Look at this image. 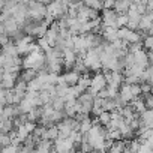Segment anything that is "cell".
Returning <instances> with one entry per match:
<instances>
[{"mask_svg":"<svg viewBox=\"0 0 153 153\" xmlns=\"http://www.w3.org/2000/svg\"><path fill=\"white\" fill-rule=\"evenodd\" d=\"M36 75H38V71H36V69L24 68V71H23V74H21V80H24V81H30V80L35 78Z\"/></svg>","mask_w":153,"mask_h":153,"instance_id":"4316f807","label":"cell"},{"mask_svg":"<svg viewBox=\"0 0 153 153\" xmlns=\"http://www.w3.org/2000/svg\"><path fill=\"white\" fill-rule=\"evenodd\" d=\"M98 17V11L92 9V8H87L83 5V8L78 11V14H76V18H78L80 21H89V20H93Z\"/></svg>","mask_w":153,"mask_h":153,"instance_id":"4fadbf2b","label":"cell"},{"mask_svg":"<svg viewBox=\"0 0 153 153\" xmlns=\"http://www.w3.org/2000/svg\"><path fill=\"white\" fill-rule=\"evenodd\" d=\"M57 137H59V129H57V126H54V125L45 126V132H44V138H45V140L54 141Z\"/></svg>","mask_w":153,"mask_h":153,"instance_id":"603a6c76","label":"cell"},{"mask_svg":"<svg viewBox=\"0 0 153 153\" xmlns=\"http://www.w3.org/2000/svg\"><path fill=\"white\" fill-rule=\"evenodd\" d=\"M38 44H39V47H41V50H42V51H48V50L51 48V45L48 44V41H47L44 36H42V38H39V42H38Z\"/></svg>","mask_w":153,"mask_h":153,"instance_id":"1f68e13d","label":"cell"},{"mask_svg":"<svg viewBox=\"0 0 153 153\" xmlns=\"http://www.w3.org/2000/svg\"><path fill=\"white\" fill-rule=\"evenodd\" d=\"M23 66L24 68H32V69H36L38 72L41 69H45L47 63H45V51L42 50H35V51H30L24 56L23 59Z\"/></svg>","mask_w":153,"mask_h":153,"instance_id":"6da1fadb","label":"cell"},{"mask_svg":"<svg viewBox=\"0 0 153 153\" xmlns=\"http://www.w3.org/2000/svg\"><path fill=\"white\" fill-rule=\"evenodd\" d=\"M132 2H135V0H132Z\"/></svg>","mask_w":153,"mask_h":153,"instance_id":"b9f144b4","label":"cell"},{"mask_svg":"<svg viewBox=\"0 0 153 153\" xmlns=\"http://www.w3.org/2000/svg\"><path fill=\"white\" fill-rule=\"evenodd\" d=\"M147 56H149V63H150V65H153V50H149Z\"/></svg>","mask_w":153,"mask_h":153,"instance_id":"d590c367","label":"cell"},{"mask_svg":"<svg viewBox=\"0 0 153 153\" xmlns=\"http://www.w3.org/2000/svg\"><path fill=\"white\" fill-rule=\"evenodd\" d=\"M146 9H147V12L153 11V0H149V2L146 3Z\"/></svg>","mask_w":153,"mask_h":153,"instance_id":"e575fe53","label":"cell"},{"mask_svg":"<svg viewBox=\"0 0 153 153\" xmlns=\"http://www.w3.org/2000/svg\"><path fill=\"white\" fill-rule=\"evenodd\" d=\"M80 75L81 74L76 72L75 69L74 71H68L63 75H59L57 84H60V86H75L76 83H78V80H80Z\"/></svg>","mask_w":153,"mask_h":153,"instance_id":"5b68a950","label":"cell"},{"mask_svg":"<svg viewBox=\"0 0 153 153\" xmlns=\"http://www.w3.org/2000/svg\"><path fill=\"white\" fill-rule=\"evenodd\" d=\"M51 105L54 107V110L63 111V108H65V98H62V96H54L53 101H51Z\"/></svg>","mask_w":153,"mask_h":153,"instance_id":"f1b7e54d","label":"cell"},{"mask_svg":"<svg viewBox=\"0 0 153 153\" xmlns=\"http://www.w3.org/2000/svg\"><path fill=\"white\" fill-rule=\"evenodd\" d=\"M68 12V5L63 3L62 0H53L47 5V15H45V21L50 24L53 23V20H57V18H62L65 17Z\"/></svg>","mask_w":153,"mask_h":153,"instance_id":"7a4b0ae2","label":"cell"},{"mask_svg":"<svg viewBox=\"0 0 153 153\" xmlns=\"http://www.w3.org/2000/svg\"><path fill=\"white\" fill-rule=\"evenodd\" d=\"M99 51H101V47L98 45L95 48L87 50L83 54V60H84V65L87 66V69L99 71L102 68V63H101V59H99Z\"/></svg>","mask_w":153,"mask_h":153,"instance_id":"277c9868","label":"cell"},{"mask_svg":"<svg viewBox=\"0 0 153 153\" xmlns=\"http://www.w3.org/2000/svg\"><path fill=\"white\" fill-rule=\"evenodd\" d=\"M114 3H116V0H104V9L114 8Z\"/></svg>","mask_w":153,"mask_h":153,"instance_id":"836d02e7","label":"cell"},{"mask_svg":"<svg viewBox=\"0 0 153 153\" xmlns=\"http://www.w3.org/2000/svg\"><path fill=\"white\" fill-rule=\"evenodd\" d=\"M131 5H132V0H116L113 9H114L117 14H126V12L129 11Z\"/></svg>","mask_w":153,"mask_h":153,"instance_id":"ac0fdd59","label":"cell"},{"mask_svg":"<svg viewBox=\"0 0 153 153\" xmlns=\"http://www.w3.org/2000/svg\"><path fill=\"white\" fill-rule=\"evenodd\" d=\"M17 75L18 74H14V72H3V78H2V86L3 89H14L15 84H17Z\"/></svg>","mask_w":153,"mask_h":153,"instance_id":"5bb4252c","label":"cell"},{"mask_svg":"<svg viewBox=\"0 0 153 153\" xmlns=\"http://www.w3.org/2000/svg\"><path fill=\"white\" fill-rule=\"evenodd\" d=\"M144 104H146V108H153V96L150 93L144 95Z\"/></svg>","mask_w":153,"mask_h":153,"instance_id":"d6a6232c","label":"cell"},{"mask_svg":"<svg viewBox=\"0 0 153 153\" xmlns=\"http://www.w3.org/2000/svg\"><path fill=\"white\" fill-rule=\"evenodd\" d=\"M134 54V57H135V63L137 65H140V66H143V68H147L149 66V56H147V53L144 51V48H141V50H138V51H135V53H132Z\"/></svg>","mask_w":153,"mask_h":153,"instance_id":"e0dca14e","label":"cell"},{"mask_svg":"<svg viewBox=\"0 0 153 153\" xmlns=\"http://www.w3.org/2000/svg\"><path fill=\"white\" fill-rule=\"evenodd\" d=\"M144 48L146 50H153V35H149L144 38V42H143Z\"/></svg>","mask_w":153,"mask_h":153,"instance_id":"4dcf8cb0","label":"cell"},{"mask_svg":"<svg viewBox=\"0 0 153 153\" xmlns=\"http://www.w3.org/2000/svg\"><path fill=\"white\" fill-rule=\"evenodd\" d=\"M44 89V83H42V80L39 78V76L36 75L33 80H30V81H27V90H32V92H41Z\"/></svg>","mask_w":153,"mask_h":153,"instance_id":"44dd1931","label":"cell"},{"mask_svg":"<svg viewBox=\"0 0 153 153\" xmlns=\"http://www.w3.org/2000/svg\"><path fill=\"white\" fill-rule=\"evenodd\" d=\"M38 2H41V3H44V5H48L50 2H53V0H38Z\"/></svg>","mask_w":153,"mask_h":153,"instance_id":"74e56055","label":"cell"},{"mask_svg":"<svg viewBox=\"0 0 153 153\" xmlns=\"http://www.w3.org/2000/svg\"><path fill=\"white\" fill-rule=\"evenodd\" d=\"M47 15V6L38 0H30L27 3V18L33 21H42Z\"/></svg>","mask_w":153,"mask_h":153,"instance_id":"3957f363","label":"cell"},{"mask_svg":"<svg viewBox=\"0 0 153 153\" xmlns=\"http://www.w3.org/2000/svg\"><path fill=\"white\" fill-rule=\"evenodd\" d=\"M83 3H84V6L92 8L95 11L104 9V0H83Z\"/></svg>","mask_w":153,"mask_h":153,"instance_id":"484cf974","label":"cell"},{"mask_svg":"<svg viewBox=\"0 0 153 153\" xmlns=\"http://www.w3.org/2000/svg\"><path fill=\"white\" fill-rule=\"evenodd\" d=\"M110 120H111V113L110 111H102L101 114H98V119H96V122L101 123L102 126H107L110 123Z\"/></svg>","mask_w":153,"mask_h":153,"instance_id":"83f0119b","label":"cell"},{"mask_svg":"<svg viewBox=\"0 0 153 153\" xmlns=\"http://www.w3.org/2000/svg\"><path fill=\"white\" fill-rule=\"evenodd\" d=\"M150 95L153 96V86H152V89H150Z\"/></svg>","mask_w":153,"mask_h":153,"instance_id":"ab89813d","label":"cell"},{"mask_svg":"<svg viewBox=\"0 0 153 153\" xmlns=\"http://www.w3.org/2000/svg\"><path fill=\"white\" fill-rule=\"evenodd\" d=\"M107 87V78H105V75L104 74H96L93 78L90 80V87H89V92H92L95 96L104 90Z\"/></svg>","mask_w":153,"mask_h":153,"instance_id":"ba28073f","label":"cell"},{"mask_svg":"<svg viewBox=\"0 0 153 153\" xmlns=\"http://www.w3.org/2000/svg\"><path fill=\"white\" fill-rule=\"evenodd\" d=\"M76 57L78 54L75 53L74 48H65L62 51V59H63V66L65 68H74L75 62H76Z\"/></svg>","mask_w":153,"mask_h":153,"instance_id":"30bf717a","label":"cell"},{"mask_svg":"<svg viewBox=\"0 0 153 153\" xmlns=\"http://www.w3.org/2000/svg\"><path fill=\"white\" fill-rule=\"evenodd\" d=\"M2 53H3L5 56H8V57H18V56H20V54H18V50H17V45H15V42H12V41H9L8 44L2 45Z\"/></svg>","mask_w":153,"mask_h":153,"instance_id":"d6986e66","label":"cell"},{"mask_svg":"<svg viewBox=\"0 0 153 153\" xmlns=\"http://www.w3.org/2000/svg\"><path fill=\"white\" fill-rule=\"evenodd\" d=\"M140 120H141V125L147 128H153V108H146L140 114Z\"/></svg>","mask_w":153,"mask_h":153,"instance_id":"2e32d148","label":"cell"},{"mask_svg":"<svg viewBox=\"0 0 153 153\" xmlns=\"http://www.w3.org/2000/svg\"><path fill=\"white\" fill-rule=\"evenodd\" d=\"M65 114L68 117H75L80 111V104L76 99H71V101H65V108H63Z\"/></svg>","mask_w":153,"mask_h":153,"instance_id":"7c38bea8","label":"cell"},{"mask_svg":"<svg viewBox=\"0 0 153 153\" xmlns=\"http://www.w3.org/2000/svg\"><path fill=\"white\" fill-rule=\"evenodd\" d=\"M102 26H110V27H117V12L111 8V9H104L102 12ZM119 29V27H117Z\"/></svg>","mask_w":153,"mask_h":153,"instance_id":"9c48e42d","label":"cell"},{"mask_svg":"<svg viewBox=\"0 0 153 153\" xmlns=\"http://www.w3.org/2000/svg\"><path fill=\"white\" fill-rule=\"evenodd\" d=\"M149 0H135V3H141V5H146Z\"/></svg>","mask_w":153,"mask_h":153,"instance_id":"8d00e7d4","label":"cell"},{"mask_svg":"<svg viewBox=\"0 0 153 153\" xmlns=\"http://www.w3.org/2000/svg\"><path fill=\"white\" fill-rule=\"evenodd\" d=\"M29 2H30V0H21V3H26V5H27Z\"/></svg>","mask_w":153,"mask_h":153,"instance_id":"f35d334b","label":"cell"},{"mask_svg":"<svg viewBox=\"0 0 153 153\" xmlns=\"http://www.w3.org/2000/svg\"><path fill=\"white\" fill-rule=\"evenodd\" d=\"M104 39L107 42H114L116 39H119V29L117 27H110V26H102L101 30Z\"/></svg>","mask_w":153,"mask_h":153,"instance_id":"9a60e30c","label":"cell"},{"mask_svg":"<svg viewBox=\"0 0 153 153\" xmlns=\"http://www.w3.org/2000/svg\"><path fill=\"white\" fill-rule=\"evenodd\" d=\"M74 147H75V143H74L69 137H66V138H63V137H57V138L54 140V146H53V149H54L56 152H60V153L72 152Z\"/></svg>","mask_w":153,"mask_h":153,"instance_id":"52a82bcc","label":"cell"},{"mask_svg":"<svg viewBox=\"0 0 153 153\" xmlns=\"http://www.w3.org/2000/svg\"><path fill=\"white\" fill-rule=\"evenodd\" d=\"M72 2H78V0H72Z\"/></svg>","mask_w":153,"mask_h":153,"instance_id":"60d3db41","label":"cell"},{"mask_svg":"<svg viewBox=\"0 0 153 153\" xmlns=\"http://www.w3.org/2000/svg\"><path fill=\"white\" fill-rule=\"evenodd\" d=\"M3 27H5V32L11 36L14 32H17L18 29H21L20 26H18V23L12 18V17H9V18H6L5 21H3Z\"/></svg>","mask_w":153,"mask_h":153,"instance_id":"ffe728a7","label":"cell"},{"mask_svg":"<svg viewBox=\"0 0 153 153\" xmlns=\"http://www.w3.org/2000/svg\"><path fill=\"white\" fill-rule=\"evenodd\" d=\"M111 153H119V152H128V144L125 141H120V140H114L108 149Z\"/></svg>","mask_w":153,"mask_h":153,"instance_id":"7402d4cb","label":"cell"},{"mask_svg":"<svg viewBox=\"0 0 153 153\" xmlns=\"http://www.w3.org/2000/svg\"><path fill=\"white\" fill-rule=\"evenodd\" d=\"M128 24V14H117V27H125Z\"/></svg>","mask_w":153,"mask_h":153,"instance_id":"f546056e","label":"cell"},{"mask_svg":"<svg viewBox=\"0 0 153 153\" xmlns=\"http://www.w3.org/2000/svg\"><path fill=\"white\" fill-rule=\"evenodd\" d=\"M119 38L126 41L128 44H134V42L141 41V33H138L137 30H132L128 26H125V27H119Z\"/></svg>","mask_w":153,"mask_h":153,"instance_id":"8992f818","label":"cell"},{"mask_svg":"<svg viewBox=\"0 0 153 153\" xmlns=\"http://www.w3.org/2000/svg\"><path fill=\"white\" fill-rule=\"evenodd\" d=\"M35 150H38V152H41V153H44V152H50V150H53V144H51L50 140L42 138V140H39V141L36 143Z\"/></svg>","mask_w":153,"mask_h":153,"instance_id":"cb8c5ba5","label":"cell"},{"mask_svg":"<svg viewBox=\"0 0 153 153\" xmlns=\"http://www.w3.org/2000/svg\"><path fill=\"white\" fill-rule=\"evenodd\" d=\"M152 23H153V21L149 18V15H147V14H144V15L141 17L140 23H138V30H140V32L147 33V30H149V27L152 26Z\"/></svg>","mask_w":153,"mask_h":153,"instance_id":"d4e9b609","label":"cell"},{"mask_svg":"<svg viewBox=\"0 0 153 153\" xmlns=\"http://www.w3.org/2000/svg\"><path fill=\"white\" fill-rule=\"evenodd\" d=\"M119 98L122 99L123 104H129V102L135 98L134 93H132V90H131V84L122 83V86H120V89H119Z\"/></svg>","mask_w":153,"mask_h":153,"instance_id":"8fae6325","label":"cell"}]
</instances>
